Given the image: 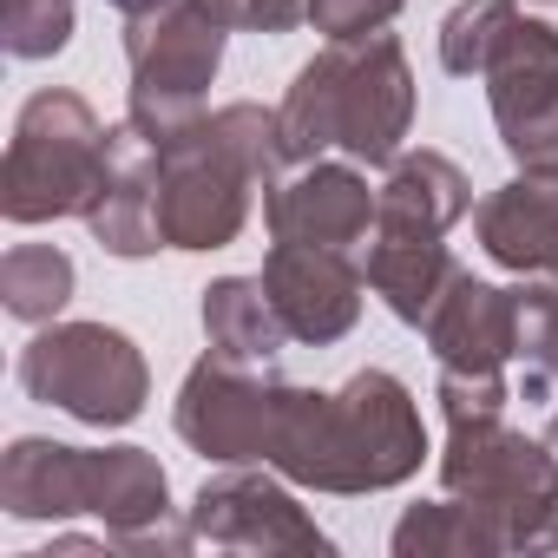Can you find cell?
Returning a JSON list of instances; mask_svg holds the SVG:
<instances>
[{
	"mask_svg": "<svg viewBox=\"0 0 558 558\" xmlns=\"http://www.w3.org/2000/svg\"><path fill=\"white\" fill-rule=\"evenodd\" d=\"M493 119L506 151L525 171H558V27L551 21H512L486 66Z\"/></svg>",
	"mask_w": 558,
	"mask_h": 558,
	"instance_id": "9c48e42d",
	"label": "cell"
},
{
	"mask_svg": "<svg viewBox=\"0 0 558 558\" xmlns=\"http://www.w3.org/2000/svg\"><path fill=\"white\" fill-rule=\"evenodd\" d=\"M460 263L440 236H395V230H375V250H368V283L388 296V310L414 329L434 323V310L453 296L460 283Z\"/></svg>",
	"mask_w": 558,
	"mask_h": 558,
	"instance_id": "ac0fdd59",
	"label": "cell"
},
{
	"mask_svg": "<svg viewBox=\"0 0 558 558\" xmlns=\"http://www.w3.org/2000/svg\"><path fill=\"white\" fill-rule=\"evenodd\" d=\"M519 303V329H512V355L525 362V395L551 401L558 395V276L512 290Z\"/></svg>",
	"mask_w": 558,
	"mask_h": 558,
	"instance_id": "603a6c76",
	"label": "cell"
},
{
	"mask_svg": "<svg viewBox=\"0 0 558 558\" xmlns=\"http://www.w3.org/2000/svg\"><path fill=\"white\" fill-rule=\"evenodd\" d=\"M21 388L47 408H66L86 427H125L145 408V355L132 349V336L106 329V323H60L47 336H34V349L21 355Z\"/></svg>",
	"mask_w": 558,
	"mask_h": 558,
	"instance_id": "52a82bcc",
	"label": "cell"
},
{
	"mask_svg": "<svg viewBox=\"0 0 558 558\" xmlns=\"http://www.w3.org/2000/svg\"><path fill=\"white\" fill-rule=\"evenodd\" d=\"M421 460H427L421 408L395 375L368 368L342 395L283 388L269 434V466L283 480L316 493H381L401 486Z\"/></svg>",
	"mask_w": 558,
	"mask_h": 558,
	"instance_id": "6da1fadb",
	"label": "cell"
},
{
	"mask_svg": "<svg viewBox=\"0 0 558 558\" xmlns=\"http://www.w3.org/2000/svg\"><path fill=\"white\" fill-rule=\"evenodd\" d=\"M263 217H269V236H276V243L349 250V243L368 236V223H375V197H368V178H362V171L310 158L303 171L276 178V184L263 191Z\"/></svg>",
	"mask_w": 558,
	"mask_h": 558,
	"instance_id": "4fadbf2b",
	"label": "cell"
},
{
	"mask_svg": "<svg viewBox=\"0 0 558 558\" xmlns=\"http://www.w3.org/2000/svg\"><path fill=\"white\" fill-rule=\"evenodd\" d=\"M512 329H519L512 290H493V283L460 276L453 296H447V303L434 310V323H427V342H434L440 368H453V375H506V362H512Z\"/></svg>",
	"mask_w": 558,
	"mask_h": 558,
	"instance_id": "2e32d148",
	"label": "cell"
},
{
	"mask_svg": "<svg viewBox=\"0 0 558 558\" xmlns=\"http://www.w3.org/2000/svg\"><path fill=\"white\" fill-rule=\"evenodd\" d=\"M0 506L14 519H73L80 506V447L14 440L0 460Z\"/></svg>",
	"mask_w": 558,
	"mask_h": 558,
	"instance_id": "ffe728a7",
	"label": "cell"
},
{
	"mask_svg": "<svg viewBox=\"0 0 558 558\" xmlns=\"http://www.w3.org/2000/svg\"><path fill=\"white\" fill-rule=\"evenodd\" d=\"M276 408H283V381H269V368H236V362L210 355L178 388V434H184V447H197L204 460H223V466L269 460Z\"/></svg>",
	"mask_w": 558,
	"mask_h": 558,
	"instance_id": "ba28073f",
	"label": "cell"
},
{
	"mask_svg": "<svg viewBox=\"0 0 558 558\" xmlns=\"http://www.w3.org/2000/svg\"><path fill=\"white\" fill-rule=\"evenodd\" d=\"M283 125L263 106H223L210 119H191L158 145V223L171 250H223L243 217L250 191H269L283 178Z\"/></svg>",
	"mask_w": 558,
	"mask_h": 558,
	"instance_id": "7a4b0ae2",
	"label": "cell"
},
{
	"mask_svg": "<svg viewBox=\"0 0 558 558\" xmlns=\"http://www.w3.org/2000/svg\"><path fill=\"white\" fill-rule=\"evenodd\" d=\"M512 21H519L512 0H466V8H453L447 27H440V66L460 73V80L486 73L493 53H499V40L512 34Z\"/></svg>",
	"mask_w": 558,
	"mask_h": 558,
	"instance_id": "cb8c5ba5",
	"label": "cell"
},
{
	"mask_svg": "<svg viewBox=\"0 0 558 558\" xmlns=\"http://www.w3.org/2000/svg\"><path fill=\"white\" fill-rule=\"evenodd\" d=\"M408 119H414V80H408L401 40L388 34L329 40L296 73L283 112H276L290 165H310L329 145H342L355 165H395Z\"/></svg>",
	"mask_w": 558,
	"mask_h": 558,
	"instance_id": "3957f363",
	"label": "cell"
},
{
	"mask_svg": "<svg viewBox=\"0 0 558 558\" xmlns=\"http://www.w3.org/2000/svg\"><path fill=\"white\" fill-rule=\"evenodd\" d=\"M204 336H210V355H223L236 368H269L276 349L290 342L263 276H223V283L204 290Z\"/></svg>",
	"mask_w": 558,
	"mask_h": 558,
	"instance_id": "d6986e66",
	"label": "cell"
},
{
	"mask_svg": "<svg viewBox=\"0 0 558 558\" xmlns=\"http://www.w3.org/2000/svg\"><path fill=\"white\" fill-rule=\"evenodd\" d=\"M210 14L250 34H290L296 21H310V0H210Z\"/></svg>",
	"mask_w": 558,
	"mask_h": 558,
	"instance_id": "4316f807",
	"label": "cell"
},
{
	"mask_svg": "<svg viewBox=\"0 0 558 558\" xmlns=\"http://www.w3.org/2000/svg\"><path fill=\"white\" fill-rule=\"evenodd\" d=\"M106 125L80 93H40L27 99L8 171H0V210L14 223H47V217H86L106 178Z\"/></svg>",
	"mask_w": 558,
	"mask_h": 558,
	"instance_id": "5b68a950",
	"label": "cell"
},
{
	"mask_svg": "<svg viewBox=\"0 0 558 558\" xmlns=\"http://www.w3.org/2000/svg\"><path fill=\"white\" fill-rule=\"evenodd\" d=\"M0 40L14 60H47L73 40V0H0Z\"/></svg>",
	"mask_w": 558,
	"mask_h": 558,
	"instance_id": "d4e9b609",
	"label": "cell"
},
{
	"mask_svg": "<svg viewBox=\"0 0 558 558\" xmlns=\"http://www.w3.org/2000/svg\"><path fill=\"white\" fill-rule=\"evenodd\" d=\"M480 250L519 276H558V171H525L473 210Z\"/></svg>",
	"mask_w": 558,
	"mask_h": 558,
	"instance_id": "9a60e30c",
	"label": "cell"
},
{
	"mask_svg": "<svg viewBox=\"0 0 558 558\" xmlns=\"http://www.w3.org/2000/svg\"><path fill=\"white\" fill-rule=\"evenodd\" d=\"M395 14H401V0H310V27H316V34H329V40L381 34Z\"/></svg>",
	"mask_w": 558,
	"mask_h": 558,
	"instance_id": "484cf974",
	"label": "cell"
},
{
	"mask_svg": "<svg viewBox=\"0 0 558 558\" xmlns=\"http://www.w3.org/2000/svg\"><path fill=\"white\" fill-rule=\"evenodd\" d=\"M447 453H440V486L453 499L486 506L506 525L512 551H558V460L551 447L512 434L499 414L447 421Z\"/></svg>",
	"mask_w": 558,
	"mask_h": 558,
	"instance_id": "277c9868",
	"label": "cell"
},
{
	"mask_svg": "<svg viewBox=\"0 0 558 558\" xmlns=\"http://www.w3.org/2000/svg\"><path fill=\"white\" fill-rule=\"evenodd\" d=\"M80 506L106 519V538L119 551H184L197 532L165 525L171 519V486L165 466L145 447H80Z\"/></svg>",
	"mask_w": 558,
	"mask_h": 558,
	"instance_id": "30bf717a",
	"label": "cell"
},
{
	"mask_svg": "<svg viewBox=\"0 0 558 558\" xmlns=\"http://www.w3.org/2000/svg\"><path fill=\"white\" fill-rule=\"evenodd\" d=\"M106 8H119V14L132 21V14H151V8H165V0H106Z\"/></svg>",
	"mask_w": 558,
	"mask_h": 558,
	"instance_id": "f1b7e54d",
	"label": "cell"
},
{
	"mask_svg": "<svg viewBox=\"0 0 558 558\" xmlns=\"http://www.w3.org/2000/svg\"><path fill=\"white\" fill-rule=\"evenodd\" d=\"M125 60H132V125L165 145L191 119H204V86L217 80L223 60V21L210 0H165L151 14H132L125 27Z\"/></svg>",
	"mask_w": 558,
	"mask_h": 558,
	"instance_id": "8992f818",
	"label": "cell"
},
{
	"mask_svg": "<svg viewBox=\"0 0 558 558\" xmlns=\"http://www.w3.org/2000/svg\"><path fill=\"white\" fill-rule=\"evenodd\" d=\"M395 551L401 558H493V551H512V545H506V525L486 506L440 499V506H414L395 525Z\"/></svg>",
	"mask_w": 558,
	"mask_h": 558,
	"instance_id": "44dd1931",
	"label": "cell"
},
{
	"mask_svg": "<svg viewBox=\"0 0 558 558\" xmlns=\"http://www.w3.org/2000/svg\"><path fill=\"white\" fill-rule=\"evenodd\" d=\"M466 210H473V191H466L460 165L440 158V151H408V158H395V171H388V184L375 197V230L447 236Z\"/></svg>",
	"mask_w": 558,
	"mask_h": 558,
	"instance_id": "e0dca14e",
	"label": "cell"
},
{
	"mask_svg": "<svg viewBox=\"0 0 558 558\" xmlns=\"http://www.w3.org/2000/svg\"><path fill=\"white\" fill-rule=\"evenodd\" d=\"M545 447H551V460H558V414H551V427H545Z\"/></svg>",
	"mask_w": 558,
	"mask_h": 558,
	"instance_id": "f546056e",
	"label": "cell"
},
{
	"mask_svg": "<svg viewBox=\"0 0 558 558\" xmlns=\"http://www.w3.org/2000/svg\"><path fill=\"white\" fill-rule=\"evenodd\" d=\"M86 223L112 256H151L165 243V223H158V145L132 119L112 125V138H106V178H99V197L86 204Z\"/></svg>",
	"mask_w": 558,
	"mask_h": 558,
	"instance_id": "5bb4252c",
	"label": "cell"
},
{
	"mask_svg": "<svg viewBox=\"0 0 558 558\" xmlns=\"http://www.w3.org/2000/svg\"><path fill=\"white\" fill-rule=\"evenodd\" d=\"M362 283H368V269H355L349 250H323V243H276L263 263V290L276 316H283V329L316 349L355 329Z\"/></svg>",
	"mask_w": 558,
	"mask_h": 558,
	"instance_id": "7c38bea8",
	"label": "cell"
},
{
	"mask_svg": "<svg viewBox=\"0 0 558 558\" xmlns=\"http://www.w3.org/2000/svg\"><path fill=\"white\" fill-rule=\"evenodd\" d=\"M191 532L230 551H329V532L276 486L269 473H223L204 480L197 506H191Z\"/></svg>",
	"mask_w": 558,
	"mask_h": 558,
	"instance_id": "8fae6325",
	"label": "cell"
},
{
	"mask_svg": "<svg viewBox=\"0 0 558 558\" xmlns=\"http://www.w3.org/2000/svg\"><path fill=\"white\" fill-rule=\"evenodd\" d=\"M0 296H8V310H14L21 323L60 316L66 296H73V263H66V250H53V243H21V250H8V263H0Z\"/></svg>",
	"mask_w": 558,
	"mask_h": 558,
	"instance_id": "7402d4cb",
	"label": "cell"
},
{
	"mask_svg": "<svg viewBox=\"0 0 558 558\" xmlns=\"http://www.w3.org/2000/svg\"><path fill=\"white\" fill-rule=\"evenodd\" d=\"M440 408H447V421L499 414L506 408V375H453V368H440Z\"/></svg>",
	"mask_w": 558,
	"mask_h": 558,
	"instance_id": "83f0119b",
	"label": "cell"
}]
</instances>
